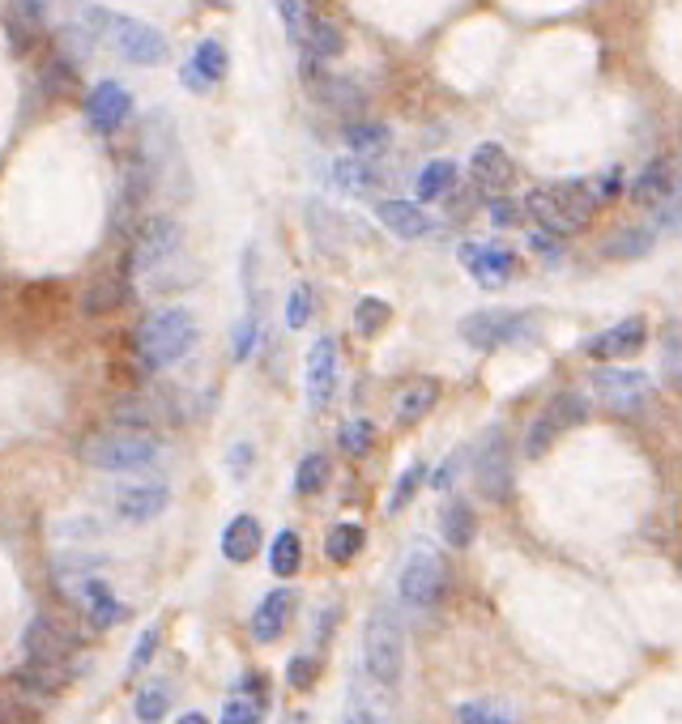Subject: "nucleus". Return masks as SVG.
Returning a JSON list of instances; mask_svg holds the SVG:
<instances>
[{"mask_svg":"<svg viewBox=\"0 0 682 724\" xmlns=\"http://www.w3.org/2000/svg\"><path fill=\"white\" fill-rule=\"evenodd\" d=\"M521 209L546 234L563 239V234H576L580 227H589V218L598 214V196H593V184H585V180H559V184L529 192Z\"/></svg>","mask_w":682,"mask_h":724,"instance_id":"f257e3e1","label":"nucleus"},{"mask_svg":"<svg viewBox=\"0 0 682 724\" xmlns=\"http://www.w3.org/2000/svg\"><path fill=\"white\" fill-rule=\"evenodd\" d=\"M201 337L197 329V315L188 307H162L154 311L141 329H137V363L146 371H159V367H171V363H184L193 354V345Z\"/></svg>","mask_w":682,"mask_h":724,"instance_id":"f03ea898","label":"nucleus"},{"mask_svg":"<svg viewBox=\"0 0 682 724\" xmlns=\"http://www.w3.org/2000/svg\"><path fill=\"white\" fill-rule=\"evenodd\" d=\"M85 35L90 38H103L107 47H116L124 60H132V65H146V69H159L166 65V56H171V47H166V38L154 31V26H146V22H137V18H124L116 9H103V4H94V9H85Z\"/></svg>","mask_w":682,"mask_h":724,"instance_id":"7ed1b4c3","label":"nucleus"},{"mask_svg":"<svg viewBox=\"0 0 682 724\" xmlns=\"http://www.w3.org/2000/svg\"><path fill=\"white\" fill-rule=\"evenodd\" d=\"M362 665L375 682L397 687L405 669V627L402 613L393 606H375L367 613V631H362Z\"/></svg>","mask_w":682,"mask_h":724,"instance_id":"20e7f679","label":"nucleus"},{"mask_svg":"<svg viewBox=\"0 0 682 724\" xmlns=\"http://www.w3.org/2000/svg\"><path fill=\"white\" fill-rule=\"evenodd\" d=\"M81 457H85V464H94L103 473H141V469L159 464L162 444L154 435L128 426V430H103V435H94L81 448Z\"/></svg>","mask_w":682,"mask_h":724,"instance_id":"39448f33","label":"nucleus"},{"mask_svg":"<svg viewBox=\"0 0 682 724\" xmlns=\"http://www.w3.org/2000/svg\"><path fill=\"white\" fill-rule=\"evenodd\" d=\"M443 588H448V567H443V554L436 545H414L402 563V579H397V593H402L405 606L414 610H431L440 606Z\"/></svg>","mask_w":682,"mask_h":724,"instance_id":"423d86ee","label":"nucleus"},{"mask_svg":"<svg viewBox=\"0 0 682 724\" xmlns=\"http://www.w3.org/2000/svg\"><path fill=\"white\" fill-rule=\"evenodd\" d=\"M533 320L524 311H508V307H482V311H470L461 320V342L474 345V349H499V345H517L529 342Z\"/></svg>","mask_w":682,"mask_h":724,"instance_id":"0eeeda50","label":"nucleus"},{"mask_svg":"<svg viewBox=\"0 0 682 724\" xmlns=\"http://www.w3.org/2000/svg\"><path fill=\"white\" fill-rule=\"evenodd\" d=\"M184 248V227L175 218H150L141 222L137 239H132V256H128V273H141V277H154L159 268L175 265Z\"/></svg>","mask_w":682,"mask_h":724,"instance_id":"6e6552de","label":"nucleus"},{"mask_svg":"<svg viewBox=\"0 0 682 724\" xmlns=\"http://www.w3.org/2000/svg\"><path fill=\"white\" fill-rule=\"evenodd\" d=\"M474 482H478L482 498L490 503H508L512 498V444L508 435L495 426L478 448V464H474Z\"/></svg>","mask_w":682,"mask_h":724,"instance_id":"1a4fd4ad","label":"nucleus"},{"mask_svg":"<svg viewBox=\"0 0 682 724\" xmlns=\"http://www.w3.org/2000/svg\"><path fill=\"white\" fill-rule=\"evenodd\" d=\"M593 392L614 414H640L644 405L652 401V380L644 371H627V367H602L593 376Z\"/></svg>","mask_w":682,"mask_h":724,"instance_id":"9d476101","label":"nucleus"},{"mask_svg":"<svg viewBox=\"0 0 682 724\" xmlns=\"http://www.w3.org/2000/svg\"><path fill=\"white\" fill-rule=\"evenodd\" d=\"M456 261H461V268L478 281L482 290L508 286L512 273H517V256L504 252V248H495V243H461V248H456Z\"/></svg>","mask_w":682,"mask_h":724,"instance_id":"9b49d317","label":"nucleus"},{"mask_svg":"<svg viewBox=\"0 0 682 724\" xmlns=\"http://www.w3.org/2000/svg\"><path fill=\"white\" fill-rule=\"evenodd\" d=\"M26 656L39 660V665H56V669H69V656H73V635L56 622L39 613L31 627H26ZM73 674V669H69Z\"/></svg>","mask_w":682,"mask_h":724,"instance_id":"f8f14e48","label":"nucleus"},{"mask_svg":"<svg viewBox=\"0 0 682 724\" xmlns=\"http://www.w3.org/2000/svg\"><path fill=\"white\" fill-rule=\"evenodd\" d=\"M128 115H132V94L120 81H99L85 94V119H90L94 133H116Z\"/></svg>","mask_w":682,"mask_h":724,"instance_id":"ddd939ff","label":"nucleus"},{"mask_svg":"<svg viewBox=\"0 0 682 724\" xmlns=\"http://www.w3.org/2000/svg\"><path fill=\"white\" fill-rule=\"evenodd\" d=\"M43 26H47V0H9L4 35H9L13 56H31L43 35Z\"/></svg>","mask_w":682,"mask_h":724,"instance_id":"4468645a","label":"nucleus"},{"mask_svg":"<svg viewBox=\"0 0 682 724\" xmlns=\"http://www.w3.org/2000/svg\"><path fill=\"white\" fill-rule=\"evenodd\" d=\"M69 593H73V601L85 610V618H90L94 631H107V627H116V622L128 618V610L116 601V593H112L103 579H94V575H81Z\"/></svg>","mask_w":682,"mask_h":724,"instance_id":"2eb2a0df","label":"nucleus"},{"mask_svg":"<svg viewBox=\"0 0 682 724\" xmlns=\"http://www.w3.org/2000/svg\"><path fill=\"white\" fill-rule=\"evenodd\" d=\"M337 392V342L333 337H316L308 349V405L324 410Z\"/></svg>","mask_w":682,"mask_h":724,"instance_id":"dca6fc26","label":"nucleus"},{"mask_svg":"<svg viewBox=\"0 0 682 724\" xmlns=\"http://www.w3.org/2000/svg\"><path fill=\"white\" fill-rule=\"evenodd\" d=\"M644 342H648V324L640 315H627L614 329H605L602 337H589L585 354H593V358H632V354L644 349Z\"/></svg>","mask_w":682,"mask_h":724,"instance_id":"f3484780","label":"nucleus"},{"mask_svg":"<svg viewBox=\"0 0 682 724\" xmlns=\"http://www.w3.org/2000/svg\"><path fill=\"white\" fill-rule=\"evenodd\" d=\"M227 73H231V56H227V47H222L218 38H201L197 51H193V65L184 69V85H188L193 94H209V85L227 81Z\"/></svg>","mask_w":682,"mask_h":724,"instance_id":"a211bd4d","label":"nucleus"},{"mask_svg":"<svg viewBox=\"0 0 682 724\" xmlns=\"http://www.w3.org/2000/svg\"><path fill=\"white\" fill-rule=\"evenodd\" d=\"M166 503H171V491L162 486V482H141V486H120L116 495H112V507L120 512L124 520H132V525H146V520H154L166 512Z\"/></svg>","mask_w":682,"mask_h":724,"instance_id":"6ab92c4d","label":"nucleus"},{"mask_svg":"<svg viewBox=\"0 0 682 724\" xmlns=\"http://www.w3.org/2000/svg\"><path fill=\"white\" fill-rule=\"evenodd\" d=\"M632 200L644 205V209L670 205L674 200V162L670 158H652L640 175H636V184H632Z\"/></svg>","mask_w":682,"mask_h":724,"instance_id":"aec40b11","label":"nucleus"},{"mask_svg":"<svg viewBox=\"0 0 682 724\" xmlns=\"http://www.w3.org/2000/svg\"><path fill=\"white\" fill-rule=\"evenodd\" d=\"M470 175H474V184L482 192H499L512 184V158L504 146H495V141H482L478 150L470 153Z\"/></svg>","mask_w":682,"mask_h":724,"instance_id":"412c9836","label":"nucleus"},{"mask_svg":"<svg viewBox=\"0 0 682 724\" xmlns=\"http://www.w3.org/2000/svg\"><path fill=\"white\" fill-rule=\"evenodd\" d=\"M375 218H380V227L393 230L397 239H427L431 234V218L414 200H380L375 205Z\"/></svg>","mask_w":682,"mask_h":724,"instance_id":"4be33fe9","label":"nucleus"},{"mask_svg":"<svg viewBox=\"0 0 682 724\" xmlns=\"http://www.w3.org/2000/svg\"><path fill=\"white\" fill-rule=\"evenodd\" d=\"M290 613H294V593H290V588L269 593V597L256 606V613H252V635H256V644H274L281 631H286Z\"/></svg>","mask_w":682,"mask_h":724,"instance_id":"5701e85b","label":"nucleus"},{"mask_svg":"<svg viewBox=\"0 0 682 724\" xmlns=\"http://www.w3.org/2000/svg\"><path fill=\"white\" fill-rule=\"evenodd\" d=\"M333 184L342 192H350V196H380L384 192V175L367 158H337Z\"/></svg>","mask_w":682,"mask_h":724,"instance_id":"b1692460","label":"nucleus"},{"mask_svg":"<svg viewBox=\"0 0 682 724\" xmlns=\"http://www.w3.org/2000/svg\"><path fill=\"white\" fill-rule=\"evenodd\" d=\"M124 299H128V273H112V277H99V281L85 286L81 311L85 315H112V311L124 307Z\"/></svg>","mask_w":682,"mask_h":724,"instance_id":"393cba45","label":"nucleus"},{"mask_svg":"<svg viewBox=\"0 0 682 724\" xmlns=\"http://www.w3.org/2000/svg\"><path fill=\"white\" fill-rule=\"evenodd\" d=\"M256 550H261V525H256V516H235L227 525V533H222V554L231 563H252Z\"/></svg>","mask_w":682,"mask_h":724,"instance_id":"a878e982","label":"nucleus"},{"mask_svg":"<svg viewBox=\"0 0 682 724\" xmlns=\"http://www.w3.org/2000/svg\"><path fill=\"white\" fill-rule=\"evenodd\" d=\"M436 401H440V383L436 380H414L402 392V401H397V422H402V426L423 422L431 410H436Z\"/></svg>","mask_w":682,"mask_h":724,"instance_id":"bb28decb","label":"nucleus"},{"mask_svg":"<svg viewBox=\"0 0 682 724\" xmlns=\"http://www.w3.org/2000/svg\"><path fill=\"white\" fill-rule=\"evenodd\" d=\"M362 525H333L328 533H324V559L328 563H337V567H346V563H355L362 554Z\"/></svg>","mask_w":682,"mask_h":724,"instance_id":"cd10ccee","label":"nucleus"},{"mask_svg":"<svg viewBox=\"0 0 682 724\" xmlns=\"http://www.w3.org/2000/svg\"><path fill=\"white\" fill-rule=\"evenodd\" d=\"M440 525H443V541H448L452 550H465V545L474 541V533H478L474 507H470V503H461V498H452V503L443 507Z\"/></svg>","mask_w":682,"mask_h":724,"instance_id":"c85d7f7f","label":"nucleus"},{"mask_svg":"<svg viewBox=\"0 0 682 724\" xmlns=\"http://www.w3.org/2000/svg\"><path fill=\"white\" fill-rule=\"evenodd\" d=\"M342 137H346V146L355 150V158H367V162H371V158H380V153L389 150V141H393V133H389L384 124H371V119L350 124Z\"/></svg>","mask_w":682,"mask_h":724,"instance_id":"c756f323","label":"nucleus"},{"mask_svg":"<svg viewBox=\"0 0 682 724\" xmlns=\"http://www.w3.org/2000/svg\"><path fill=\"white\" fill-rule=\"evenodd\" d=\"M452 188H456V162L452 158H436V162L423 166V175H418V200H443Z\"/></svg>","mask_w":682,"mask_h":724,"instance_id":"7c9ffc66","label":"nucleus"},{"mask_svg":"<svg viewBox=\"0 0 682 724\" xmlns=\"http://www.w3.org/2000/svg\"><path fill=\"white\" fill-rule=\"evenodd\" d=\"M303 567V541L294 529H281L274 537V545H269V572L274 575H294Z\"/></svg>","mask_w":682,"mask_h":724,"instance_id":"2f4dec72","label":"nucleus"},{"mask_svg":"<svg viewBox=\"0 0 682 724\" xmlns=\"http://www.w3.org/2000/svg\"><path fill=\"white\" fill-rule=\"evenodd\" d=\"M342 31H337V22H328V18H316L312 22V31L303 38V51L312 56V60H333V56H342Z\"/></svg>","mask_w":682,"mask_h":724,"instance_id":"473e14b6","label":"nucleus"},{"mask_svg":"<svg viewBox=\"0 0 682 724\" xmlns=\"http://www.w3.org/2000/svg\"><path fill=\"white\" fill-rule=\"evenodd\" d=\"M281 13V22H286V35H290V43H299L303 47V38H308V31H312V22L321 18L316 9H312V0H274Z\"/></svg>","mask_w":682,"mask_h":724,"instance_id":"72a5a7b5","label":"nucleus"},{"mask_svg":"<svg viewBox=\"0 0 682 724\" xmlns=\"http://www.w3.org/2000/svg\"><path fill=\"white\" fill-rule=\"evenodd\" d=\"M324 486H328V460H324L321 452H312V457L299 460L294 491H299V495H321Z\"/></svg>","mask_w":682,"mask_h":724,"instance_id":"f704fd0d","label":"nucleus"},{"mask_svg":"<svg viewBox=\"0 0 682 724\" xmlns=\"http://www.w3.org/2000/svg\"><path fill=\"white\" fill-rule=\"evenodd\" d=\"M427 482V464L423 460H414L409 469H405L402 478H397V486H393V498H389V516H397V512H405L409 507V498L418 495V486Z\"/></svg>","mask_w":682,"mask_h":724,"instance_id":"c9c22d12","label":"nucleus"},{"mask_svg":"<svg viewBox=\"0 0 682 724\" xmlns=\"http://www.w3.org/2000/svg\"><path fill=\"white\" fill-rule=\"evenodd\" d=\"M389 315H393V307L384 303V299H359V307H355V329H359L362 337H375L389 324Z\"/></svg>","mask_w":682,"mask_h":724,"instance_id":"e433bc0d","label":"nucleus"},{"mask_svg":"<svg viewBox=\"0 0 682 724\" xmlns=\"http://www.w3.org/2000/svg\"><path fill=\"white\" fill-rule=\"evenodd\" d=\"M43 85H47V94H69V90H78V69H73V60H69V56H51L47 69H43Z\"/></svg>","mask_w":682,"mask_h":724,"instance_id":"4c0bfd02","label":"nucleus"},{"mask_svg":"<svg viewBox=\"0 0 682 724\" xmlns=\"http://www.w3.org/2000/svg\"><path fill=\"white\" fill-rule=\"evenodd\" d=\"M559 435H563V430H559V422L551 418V414H542V418L533 422V430H529V439H524V457H529V460L546 457V452H551V444H555Z\"/></svg>","mask_w":682,"mask_h":724,"instance_id":"58836bf2","label":"nucleus"},{"mask_svg":"<svg viewBox=\"0 0 682 724\" xmlns=\"http://www.w3.org/2000/svg\"><path fill=\"white\" fill-rule=\"evenodd\" d=\"M265 716V703H261V694L252 690V694H235L227 708H222V724H261Z\"/></svg>","mask_w":682,"mask_h":724,"instance_id":"ea45409f","label":"nucleus"},{"mask_svg":"<svg viewBox=\"0 0 682 724\" xmlns=\"http://www.w3.org/2000/svg\"><path fill=\"white\" fill-rule=\"evenodd\" d=\"M337 444H342L346 457H367L371 444H375V426L371 422H346L342 435H337Z\"/></svg>","mask_w":682,"mask_h":724,"instance_id":"a19ab883","label":"nucleus"},{"mask_svg":"<svg viewBox=\"0 0 682 724\" xmlns=\"http://www.w3.org/2000/svg\"><path fill=\"white\" fill-rule=\"evenodd\" d=\"M546 414L559 422V430H563V426H576V422L589 418V401H585L580 392H559V397H555V405H551Z\"/></svg>","mask_w":682,"mask_h":724,"instance_id":"79ce46f5","label":"nucleus"},{"mask_svg":"<svg viewBox=\"0 0 682 724\" xmlns=\"http://www.w3.org/2000/svg\"><path fill=\"white\" fill-rule=\"evenodd\" d=\"M652 243H657V230H652V227L632 230V234H623V239L605 243V256H644Z\"/></svg>","mask_w":682,"mask_h":724,"instance_id":"37998d69","label":"nucleus"},{"mask_svg":"<svg viewBox=\"0 0 682 724\" xmlns=\"http://www.w3.org/2000/svg\"><path fill=\"white\" fill-rule=\"evenodd\" d=\"M132 712H137V721H141V724H159L162 716H166V690H162V687H146L141 694H137Z\"/></svg>","mask_w":682,"mask_h":724,"instance_id":"c03bdc74","label":"nucleus"},{"mask_svg":"<svg viewBox=\"0 0 682 724\" xmlns=\"http://www.w3.org/2000/svg\"><path fill=\"white\" fill-rule=\"evenodd\" d=\"M312 320V290L308 286H294L290 290V303H286V329H303Z\"/></svg>","mask_w":682,"mask_h":724,"instance_id":"a18cd8bd","label":"nucleus"},{"mask_svg":"<svg viewBox=\"0 0 682 724\" xmlns=\"http://www.w3.org/2000/svg\"><path fill=\"white\" fill-rule=\"evenodd\" d=\"M159 640H162L159 627H146V631H141L137 648H132V656H128V669H132V674H141V669L154 660V652H159Z\"/></svg>","mask_w":682,"mask_h":724,"instance_id":"49530a36","label":"nucleus"},{"mask_svg":"<svg viewBox=\"0 0 682 724\" xmlns=\"http://www.w3.org/2000/svg\"><path fill=\"white\" fill-rule=\"evenodd\" d=\"M286 682L294 690H312L316 687V660H308V656H290V665H286Z\"/></svg>","mask_w":682,"mask_h":724,"instance_id":"de8ad7c7","label":"nucleus"},{"mask_svg":"<svg viewBox=\"0 0 682 724\" xmlns=\"http://www.w3.org/2000/svg\"><path fill=\"white\" fill-rule=\"evenodd\" d=\"M486 214H490V222H495L499 230L521 227V218H524V209L517 205V200H490V205H486Z\"/></svg>","mask_w":682,"mask_h":724,"instance_id":"09e8293b","label":"nucleus"},{"mask_svg":"<svg viewBox=\"0 0 682 724\" xmlns=\"http://www.w3.org/2000/svg\"><path fill=\"white\" fill-rule=\"evenodd\" d=\"M256 333H261V315L252 311L247 320L240 324V333H235V363H243L247 354H252V345H256Z\"/></svg>","mask_w":682,"mask_h":724,"instance_id":"8fccbe9b","label":"nucleus"},{"mask_svg":"<svg viewBox=\"0 0 682 724\" xmlns=\"http://www.w3.org/2000/svg\"><path fill=\"white\" fill-rule=\"evenodd\" d=\"M529 248H533V252H537V256H542L546 265H555V261H563V243H559V234H546V230H542V234H533V239H529Z\"/></svg>","mask_w":682,"mask_h":724,"instance_id":"3c124183","label":"nucleus"},{"mask_svg":"<svg viewBox=\"0 0 682 724\" xmlns=\"http://www.w3.org/2000/svg\"><path fill=\"white\" fill-rule=\"evenodd\" d=\"M461 724H508L495 708H478V703H465L461 708Z\"/></svg>","mask_w":682,"mask_h":724,"instance_id":"603ef678","label":"nucleus"},{"mask_svg":"<svg viewBox=\"0 0 682 724\" xmlns=\"http://www.w3.org/2000/svg\"><path fill=\"white\" fill-rule=\"evenodd\" d=\"M252 469V444H235L231 448V478H247Z\"/></svg>","mask_w":682,"mask_h":724,"instance_id":"864d4df0","label":"nucleus"},{"mask_svg":"<svg viewBox=\"0 0 682 724\" xmlns=\"http://www.w3.org/2000/svg\"><path fill=\"white\" fill-rule=\"evenodd\" d=\"M666 380L679 383V333L666 337Z\"/></svg>","mask_w":682,"mask_h":724,"instance_id":"5fc2aeb1","label":"nucleus"},{"mask_svg":"<svg viewBox=\"0 0 682 724\" xmlns=\"http://www.w3.org/2000/svg\"><path fill=\"white\" fill-rule=\"evenodd\" d=\"M619 192H623V171H610L602 184L593 188V196H598V200H610V196H619Z\"/></svg>","mask_w":682,"mask_h":724,"instance_id":"6e6d98bb","label":"nucleus"},{"mask_svg":"<svg viewBox=\"0 0 682 724\" xmlns=\"http://www.w3.org/2000/svg\"><path fill=\"white\" fill-rule=\"evenodd\" d=\"M456 464H461V457L443 460V469L436 473V478H431V482H436V491H448V486L456 482Z\"/></svg>","mask_w":682,"mask_h":724,"instance_id":"4d7b16f0","label":"nucleus"},{"mask_svg":"<svg viewBox=\"0 0 682 724\" xmlns=\"http://www.w3.org/2000/svg\"><path fill=\"white\" fill-rule=\"evenodd\" d=\"M175 724H209V721H205L201 712H184V716H180Z\"/></svg>","mask_w":682,"mask_h":724,"instance_id":"13d9d810","label":"nucleus"},{"mask_svg":"<svg viewBox=\"0 0 682 724\" xmlns=\"http://www.w3.org/2000/svg\"><path fill=\"white\" fill-rule=\"evenodd\" d=\"M205 4H213V9H231V0H205Z\"/></svg>","mask_w":682,"mask_h":724,"instance_id":"bf43d9fd","label":"nucleus"},{"mask_svg":"<svg viewBox=\"0 0 682 724\" xmlns=\"http://www.w3.org/2000/svg\"><path fill=\"white\" fill-rule=\"evenodd\" d=\"M350 724H371V721H350Z\"/></svg>","mask_w":682,"mask_h":724,"instance_id":"052dcab7","label":"nucleus"}]
</instances>
